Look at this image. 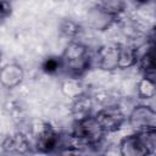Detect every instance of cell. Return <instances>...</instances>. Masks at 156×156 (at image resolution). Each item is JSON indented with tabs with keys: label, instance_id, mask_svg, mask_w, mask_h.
I'll list each match as a JSON object with an SVG mask.
<instances>
[{
	"label": "cell",
	"instance_id": "7a4b0ae2",
	"mask_svg": "<svg viewBox=\"0 0 156 156\" xmlns=\"http://www.w3.org/2000/svg\"><path fill=\"white\" fill-rule=\"evenodd\" d=\"M156 152V128L136 130L119 143V154L124 156H144Z\"/></svg>",
	"mask_w": 156,
	"mask_h": 156
},
{
	"label": "cell",
	"instance_id": "9a60e30c",
	"mask_svg": "<svg viewBox=\"0 0 156 156\" xmlns=\"http://www.w3.org/2000/svg\"><path fill=\"white\" fill-rule=\"evenodd\" d=\"M58 30L62 35H65L67 38H74L76 35H78L80 28L76 22H73L71 20H63L60 23V29Z\"/></svg>",
	"mask_w": 156,
	"mask_h": 156
},
{
	"label": "cell",
	"instance_id": "4fadbf2b",
	"mask_svg": "<svg viewBox=\"0 0 156 156\" xmlns=\"http://www.w3.org/2000/svg\"><path fill=\"white\" fill-rule=\"evenodd\" d=\"M139 60L138 50L132 46H121V55H119V63L118 68H128L135 65Z\"/></svg>",
	"mask_w": 156,
	"mask_h": 156
},
{
	"label": "cell",
	"instance_id": "52a82bcc",
	"mask_svg": "<svg viewBox=\"0 0 156 156\" xmlns=\"http://www.w3.org/2000/svg\"><path fill=\"white\" fill-rule=\"evenodd\" d=\"M121 55V45L117 44H105L96 52L98 65L101 69L112 71L118 68Z\"/></svg>",
	"mask_w": 156,
	"mask_h": 156
},
{
	"label": "cell",
	"instance_id": "5bb4252c",
	"mask_svg": "<svg viewBox=\"0 0 156 156\" xmlns=\"http://www.w3.org/2000/svg\"><path fill=\"white\" fill-rule=\"evenodd\" d=\"M138 95L141 99H152L156 96V80L144 76L138 83Z\"/></svg>",
	"mask_w": 156,
	"mask_h": 156
},
{
	"label": "cell",
	"instance_id": "8992f818",
	"mask_svg": "<svg viewBox=\"0 0 156 156\" xmlns=\"http://www.w3.org/2000/svg\"><path fill=\"white\" fill-rule=\"evenodd\" d=\"M95 118L99 122V124L101 126V128L105 130V133H111V132L118 130L121 128V126L123 124V122L126 121L123 112L116 106L105 107V108L100 110L95 115Z\"/></svg>",
	"mask_w": 156,
	"mask_h": 156
},
{
	"label": "cell",
	"instance_id": "d6986e66",
	"mask_svg": "<svg viewBox=\"0 0 156 156\" xmlns=\"http://www.w3.org/2000/svg\"><path fill=\"white\" fill-rule=\"evenodd\" d=\"M134 2L136 5H147L149 2H151V0H134Z\"/></svg>",
	"mask_w": 156,
	"mask_h": 156
},
{
	"label": "cell",
	"instance_id": "9c48e42d",
	"mask_svg": "<svg viewBox=\"0 0 156 156\" xmlns=\"http://www.w3.org/2000/svg\"><path fill=\"white\" fill-rule=\"evenodd\" d=\"M29 149L28 139L22 133H15L5 138L2 141V151L5 154H26Z\"/></svg>",
	"mask_w": 156,
	"mask_h": 156
},
{
	"label": "cell",
	"instance_id": "8fae6325",
	"mask_svg": "<svg viewBox=\"0 0 156 156\" xmlns=\"http://www.w3.org/2000/svg\"><path fill=\"white\" fill-rule=\"evenodd\" d=\"M138 61L146 77H156V48L149 45V49L139 56Z\"/></svg>",
	"mask_w": 156,
	"mask_h": 156
},
{
	"label": "cell",
	"instance_id": "30bf717a",
	"mask_svg": "<svg viewBox=\"0 0 156 156\" xmlns=\"http://www.w3.org/2000/svg\"><path fill=\"white\" fill-rule=\"evenodd\" d=\"M91 108H93V101H91V98L87 94H79L78 96L74 98V102L72 105V108H71V112H72V116L73 118L77 121H80V119H84L87 117L90 116V112H91Z\"/></svg>",
	"mask_w": 156,
	"mask_h": 156
},
{
	"label": "cell",
	"instance_id": "e0dca14e",
	"mask_svg": "<svg viewBox=\"0 0 156 156\" xmlns=\"http://www.w3.org/2000/svg\"><path fill=\"white\" fill-rule=\"evenodd\" d=\"M12 12V6L10 0H1L0 2V13H1V20L5 21L7 17H10Z\"/></svg>",
	"mask_w": 156,
	"mask_h": 156
},
{
	"label": "cell",
	"instance_id": "ac0fdd59",
	"mask_svg": "<svg viewBox=\"0 0 156 156\" xmlns=\"http://www.w3.org/2000/svg\"><path fill=\"white\" fill-rule=\"evenodd\" d=\"M149 45L156 48V26H154L149 33Z\"/></svg>",
	"mask_w": 156,
	"mask_h": 156
},
{
	"label": "cell",
	"instance_id": "277c9868",
	"mask_svg": "<svg viewBox=\"0 0 156 156\" xmlns=\"http://www.w3.org/2000/svg\"><path fill=\"white\" fill-rule=\"evenodd\" d=\"M128 122L135 130L156 128V110L146 105L135 106L128 117Z\"/></svg>",
	"mask_w": 156,
	"mask_h": 156
},
{
	"label": "cell",
	"instance_id": "ba28073f",
	"mask_svg": "<svg viewBox=\"0 0 156 156\" xmlns=\"http://www.w3.org/2000/svg\"><path fill=\"white\" fill-rule=\"evenodd\" d=\"M23 78H24V72L22 67L17 63H7L1 68L0 80L2 87L7 89H12L20 85Z\"/></svg>",
	"mask_w": 156,
	"mask_h": 156
},
{
	"label": "cell",
	"instance_id": "6da1fadb",
	"mask_svg": "<svg viewBox=\"0 0 156 156\" xmlns=\"http://www.w3.org/2000/svg\"><path fill=\"white\" fill-rule=\"evenodd\" d=\"M61 58V69L69 78L80 77L90 66V54L85 45L71 41L63 50Z\"/></svg>",
	"mask_w": 156,
	"mask_h": 156
},
{
	"label": "cell",
	"instance_id": "3957f363",
	"mask_svg": "<svg viewBox=\"0 0 156 156\" xmlns=\"http://www.w3.org/2000/svg\"><path fill=\"white\" fill-rule=\"evenodd\" d=\"M104 134H105V130L101 128L95 116L94 117L89 116L84 119L76 122V127L72 136H73V140L78 141V144L95 146L101 141Z\"/></svg>",
	"mask_w": 156,
	"mask_h": 156
},
{
	"label": "cell",
	"instance_id": "2e32d148",
	"mask_svg": "<svg viewBox=\"0 0 156 156\" xmlns=\"http://www.w3.org/2000/svg\"><path fill=\"white\" fill-rule=\"evenodd\" d=\"M41 69L48 74H54L61 69V58L56 56H50L44 60L41 65Z\"/></svg>",
	"mask_w": 156,
	"mask_h": 156
},
{
	"label": "cell",
	"instance_id": "7c38bea8",
	"mask_svg": "<svg viewBox=\"0 0 156 156\" xmlns=\"http://www.w3.org/2000/svg\"><path fill=\"white\" fill-rule=\"evenodd\" d=\"M98 11L108 17H116L126 10L124 0H98Z\"/></svg>",
	"mask_w": 156,
	"mask_h": 156
},
{
	"label": "cell",
	"instance_id": "5b68a950",
	"mask_svg": "<svg viewBox=\"0 0 156 156\" xmlns=\"http://www.w3.org/2000/svg\"><path fill=\"white\" fill-rule=\"evenodd\" d=\"M35 146H37L38 151L49 154V152H54L56 150L58 152L60 146L65 147V146H68V144H65L62 141V134L61 133H58L57 130H55L51 127H45L38 134Z\"/></svg>",
	"mask_w": 156,
	"mask_h": 156
}]
</instances>
